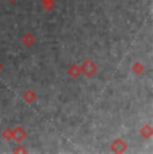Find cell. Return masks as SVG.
<instances>
[{
  "label": "cell",
  "mask_w": 153,
  "mask_h": 154,
  "mask_svg": "<svg viewBox=\"0 0 153 154\" xmlns=\"http://www.w3.org/2000/svg\"><path fill=\"white\" fill-rule=\"evenodd\" d=\"M81 71H83L87 76H92L93 74L97 71V67H95V64H94V62L92 60V59H89V60L85 62L83 66L81 67Z\"/></svg>",
  "instance_id": "obj_1"
},
{
  "label": "cell",
  "mask_w": 153,
  "mask_h": 154,
  "mask_svg": "<svg viewBox=\"0 0 153 154\" xmlns=\"http://www.w3.org/2000/svg\"><path fill=\"white\" fill-rule=\"evenodd\" d=\"M24 137H26V131H24V129H22L20 126H17V127H15V129L12 130V138L15 141L20 142Z\"/></svg>",
  "instance_id": "obj_2"
},
{
  "label": "cell",
  "mask_w": 153,
  "mask_h": 154,
  "mask_svg": "<svg viewBox=\"0 0 153 154\" xmlns=\"http://www.w3.org/2000/svg\"><path fill=\"white\" fill-rule=\"evenodd\" d=\"M111 149H113L116 153H121L126 149V143L122 140H116L113 142V145H111Z\"/></svg>",
  "instance_id": "obj_3"
},
{
  "label": "cell",
  "mask_w": 153,
  "mask_h": 154,
  "mask_svg": "<svg viewBox=\"0 0 153 154\" xmlns=\"http://www.w3.org/2000/svg\"><path fill=\"white\" fill-rule=\"evenodd\" d=\"M22 42H23V44H26L27 47H31V46H32V43L35 42V38L32 36L31 34H26L24 36H23Z\"/></svg>",
  "instance_id": "obj_4"
},
{
  "label": "cell",
  "mask_w": 153,
  "mask_h": 154,
  "mask_svg": "<svg viewBox=\"0 0 153 154\" xmlns=\"http://www.w3.org/2000/svg\"><path fill=\"white\" fill-rule=\"evenodd\" d=\"M23 98H24L26 100H27L28 103H31V102H34V99L36 98V95H35V94L32 93L31 90H28V91H26V93H24V95H23Z\"/></svg>",
  "instance_id": "obj_5"
},
{
  "label": "cell",
  "mask_w": 153,
  "mask_h": 154,
  "mask_svg": "<svg viewBox=\"0 0 153 154\" xmlns=\"http://www.w3.org/2000/svg\"><path fill=\"white\" fill-rule=\"evenodd\" d=\"M141 135H144V137H151L152 135V127L149 126V125H146V126H144L142 129H141Z\"/></svg>",
  "instance_id": "obj_6"
},
{
  "label": "cell",
  "mask_w": 153,
  "mask_h": 154,
  "mask_svg": "<svg viewBox=\"0 0 153 154\" xmlns=\"http://www.w3.org/2000/svg\"><path fill=\"white\" fill-rule=\"evenodd\" d=\"M79 72H81V67H78V66H71L70 67V70H69V74L70 75H73V76L79 75Z\"/></svg>",
  "instance_id": "obj_7"
},
{
  "label": "cell",
  "mask_w": 153,
  "mask_h": 154,
  "mask_svg": "<svg viewBox=\"0 0 153 154\" xmlns=\"http://www.w3.org/2000/svg\"><path fill=\"white\" fill-rule=\"evenodd\" d=\"M42 2H43V5H45V8H47V10L52 8V4H54V2H52V0H42Z\"/></svg>",
  "instance_id": "obj_8"
},
{
  "label": "cell",
  "mask_w": 153,
  "mask_h": 154,
  "mask_svg": "<svg viewBox=\"0 0 153 154\" xmlns=\"http://www.w3.org/2000/svg\"><path fill=\"white\" fill-rule=\"evenodd\" d=\"M133 70H134V72L138 74V72H141V71L144 70V66H142V64H140V63H136L133 66Z\"/></svg>",
  "instance_id": "obj_9"
},
{
  "label": "cell",
  "mask_w": 153,
  "mask_h": 154,
  "mask_svg": "<svg viewBox=\"0 0 153 154\" xmlns=\"http://www.w3.org/2000/svg\"><path fill=\"white\" fill-rule=\"evenodd\" d=\"M10 2H16V0H10Z\"/></svg>",
  "instance_id": "obj_10"
}]
</instances>
